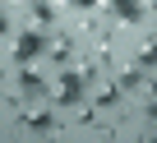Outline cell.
<instances>
[{
  "mask_svg": "<svg viewBox=\"0 0 157 143\" xmlns=\"http://www.w3.org/2000/svg\"><path fill=\"white\" fill-rule=\"evenodd\" d=\"M51 102H56V106H69V111L83 102V79H78V69L56 74V83H51Z\"/></svg>",
  "mask_w": 157,
  "mask_h": 143,
  "instance_id": "6da1fadb",
  "label": "cell"
},
{
  "mask_svg": "<svg viewBox=\"0 0 157 143\" xmlns=\"http://www.w3.org/2000/svg\"><path fill=\"white\" fill-rule=\"evenodd\" d=\"M42 51H46V37H42V32H19V42H14V55H19V65H33Z\"/></svg>",
  "mask_w": 157,
  "mask_h": 143,
  "instance_id": "7a4b0ae2",
  "label": "cell"
},
{
  "mask_svg": "<svg viewBox=\"0 0 157 143\" xmlns=\"http://www.w3.org/2000/svg\"><path fill=\"white\" fill-rule=\"evenodd\" d=\"M42 55H51L56 65H69V60H74V42H69V37H46V51H42Z\"/></svg>",
  "mask_w": 157,
  "mask_h": 143,
  "instance_id": "3957f363",
  "label": "cell"
},
{
  "mask_svg": "<svg viewBox=\"0 0 157 143\" xmlns=\"http://www.w3.org/2000/svg\"><path fill=\"white\" fill-rule=\"evenodd\" d=\"M19 88H23L28 97H37V92L46 97V83H42V74H37L33 65H23V69H19Z\"/></svg>",
  "mask_w": 157,
  "mask_h": 143,
  "instance_id": "277c9868",
  "label": "cell"
},
{
  "mask_svg": "<svg viewBox=\"0 0 157 143\" xmlns=\"http://www.w3.org/2000/svg\"><path fill=\"white\" fill-rule=\"evenodd\" d=\"M93 102L106 111V106H116V102H120V88H116V83H106V88H97V97H93Z\"/></svg>",
  "mask_w": 157,
  "mask_h": 143,
  "instance_id": "5b68a950",
  "label": "cell"
},
{
  "mask_svg": "<svg viewBox=\"0 0 157 143\" xmlns=\"http://www.w3.org/2000/svg\"><path fill=\"white\" fill-rule=\"evenodd\" d=\"M23 120H28L33 129H51V111H42V106H33V111H28Z\"/></svg>",
  "mask_w": 157,
  "mask_h": 143,
  "instance_id": "8992f818",
  "label": "cell"
},
{
  "mask_svg": "<svg viewBox=\"0 0 157 143\" xmlns=\"http://www.w3.org/2000/svg\"><path fill=\"white\" fill-rule=\"evenodd\" d=\"M111 9L120 19H139V0H111Z\"/></svg>",
  "mask_w": 157,
  "mask_h": 143,
  "instance_id": "52a82bcc",
  "label": "cell"
},
{
  "mask_svg": "<svg viewBox=\"0 0 157 143\" xmlns=\"http://www.w3.org/2000/svg\"><path fill=\"white\" fill-rule=\"evenodd\" d=\"M33 14H37L42 23H51V19H56V5H51V0H33Z\"/></svg>",
  "mask_w": 157,
  "mask_h": 143,
  "instance_id": "ba28073f",
  "label": "cell"
},
{
  "mask_svg": "<svg viewBox=\"0 0 157 143\" xmlns=\"http://www.w3.org/2000/svg\"><path fill=\"white\" fill-rule=\"evenodd\" d=\"M148 120H152V125H157V102H148Z\"/></svg>",
  "mask_w": 157,
  "mask_h": 143,
  "instance_id": "9c48e42d",
  "label": "cell"
},
{
  "mask_svg": "<svg viewBox=\"0 0 157 143\" xmlns=\"http://www.w3.org/2000/svg\"><path fill=\"white\" fill-rule=\"evenodd\" d=\"M5 32H10V19H5V14H0V37H5Z\"/></svg>",
  "mask_w": 157,
  "mask_h": 143,
  "instance_id": "30bf717a",
  "label": "cell"
},
{
  "mask_svg": "<svg viewBox=\"0 0 157 143\" xmlns=\"http://www.w3.org/2000/svg\"><path fill=\"white\" fill-rule=\"evenodd\" d=\"M74 5H78V9H88V5H97V0H74Z\"/></svg>",
  "mask_w": 157,
  "mask_h": 143,
  "instance_id": "8fae6325",
  "label": "cell"
},
{
  "mask_svg": "<svg viewBox=\"0 0 157 143\" xmlns=\"http://www.w3.org/2000/svg\"><path fill=\"white\" fill-rule=\"evenodd\" d=\"M148 51H152V55H157V32H152V42H148Z\"/></svg>",
  "mask_w": 157,
  "mask_h": 143,
  "instance_id": "7c38bea8",
  "label": "cell"
}]
</instances>
